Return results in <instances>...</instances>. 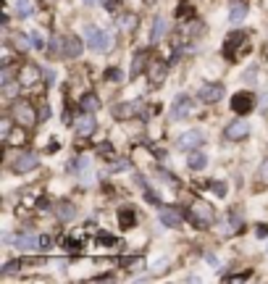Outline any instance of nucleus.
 <instances>
[{"label": "nucleus", "mask_w": 268, "mask_h": 284, "mask_svg": "<svg viewBox=\"0 0 268 284\" xmlns=\"http://www.w3.org/2000/svg\"><path fill=\"white\" fill-rule=\"evenodd\" d=\"M189 113H192V100H189L187 95H179L171 106V116L174 119H187Z\"/></svg>", "instance_id": "10"}, {"label": "nucleus", "mask_w": 268, "mask_h": 284, "mask_svg": "<svg viewBox=\"0 0 268 284\" xmlns=\"http://www.w3.org/2000/svg\"><path fill=\"white\" fill-rule=\"evenodd\" d=\"M37 166V156L35 153H18V156L14 158V163H11V169H14L16 174H27Z\"/></svg>", "instance_id": "8"}, {"label": "nucleus", "mask_w": 268, "mask_h": 284, "mask_svg": "<svg viewBox=\"0 0 268 284\" xmlns=\"http://www.w3.org/2000/svg\"><path fill=\"white\" fill-rule=\"evenodd\" d=\"M192 14H195V8H192V5H187L184 0H181L179 8H176V16H179V18H192Z\"/></svg>", "instance_id": "27"}, {"label": "nucleus", "mask_w": 268, "mask_h": 284, "mask_svg": "<svg viewBox=\"0 0 268 284\" xmlns=\"http://www.w3.org/2000/svg\"><path fill=\"white\" fill-rule=\"evenodd\" d=\"M255 76H258V69H255V66L245 71V82H247V85H252V82H255Z\"/></svg>", "instance_id": "32"}, {"label": "nucleus", "mask_w": 268, "mask_h": 284, "mask_svg": "<svg viewBox=\"0 0 268 284\" xmlns=\"http://www.w3.org/2000/svg\"><path fill=\"white\" fill-rule=\"evenodd\" d=\"M145 66H150L147 53H145V50H140V53L134 55V61H132V71H129V76H132V79H134V76H140L142 71H145Z\"/></svg>", "instance_id": "17"}, {"label": "nucleus", "mask_w": 268, "mask_h": 284, "mask_svg": "<svg viewBox=\"0 0 268 284\" xmlns=\"http://www.w3.org/2000/svg\"><path fill=\"white\" fill-rule=\"evenodd\" d=\"M119 27H121L124 32H132V29L137 27V16H132V14H124V16L119 18Z\"/></svg>", "instance_id": "26"}, {"label": "nucleus", "mask_w": 268, "mask_h": 284, "mask_svg": "<svg viewBox=\"0 0 268 284\" xmlns=\"http://www.w3.org/2000/svg\"><path fill=\"white\" fill-rule=\"evenodd\" d=\"M5 142H8V145H18V142H24V132H21V129H16V132H8Z\"/></svg>", "instance_id": "29"}, {"label": "nucleus", "mask_w": 268, "mask_h": 284, "mask_svg": "<svg viewBox=\"0 0 268 284\" xmlns=\"http://www.w3.org/2000/svg\"><path fill=\"white\" fill-rule=\"evenodd\" d=\"M147 71H150V79H153V85H161L163 76H166V71H168V63H166V61H153V63L147 66Z\"/></svg>", "instance_id": "15"}, {"label": "nucleus", "mask_w": 268, "mask_h": 284, "mask_svg": "<svg viewBox=\"0 0 268 284\" xmlns=\"http://www.w3.org/2000/svg\"><path fill=\"white\" fill-rule=\"evenodd\" d=\"M16 248H21V250H40V237H32V234L16 237Z\"/></svg>", "instance_id": "20"}, {"label": "nucleus", "mask_w": 268, "mask_h": 284, "mask_svg": "<svg viewBox=\"0 0 268 284\" xmlns=\"http://www.w3.org/2000/svg\"><path fill=\"white\" fill-rule=\"evenodd\" d=\"M119 224H121V229H132L134 224H137L134 211H132V208H121V211H119Z\"/></svg>", "instance_id": "21"}, {"label": "nucleus", "mask_w": 268, "mask_h": 284, "mask_svg": "<svg viewBox=\"0 0 268 284\" xmlns=\"http://www.w3.org/2000/svg\"><path fill=\"white\" fill-rule=\"evenodd\" d=\"M137 103H124V106H116V116L119 119H129V116H134L137 113Z\"/></svg>", "instance_id": "25"}, {"label": "nucleus", "mask_w": 268, "mask_h": 284, "mask_svg": "<svg viewBox=\"0 0 268 284\" xmlns=\"http://www.w3.org/2000/svg\"><path fill=\"white\" fill-rule=\"evenodd\" d=\"M187 216H189V221H192L195 227L205 229V227H211V221H213V205H208V203H202V200H197V203L189 205Z\"/></svg>", "instance_id": "1"}, {"label": "nucleus", "mask_w": 268, "mask_h": 284, "mask_svg": "<svg viewBox=\"0 0 268 284\" xmlns=\"http://www.w3.org/2000/svg\"><path fill=\"white\" fill-rule=\"evenodd\" d=\"M106 76H108L110 82H119V79H121V71H119V69H108Z\"/></svg>", "instance_id": "33"}, {"label": "nucleus", "mask_w": 268, "mask_h": 284, "mask_svg": "<svg viewBox=\"0 0 268 284\" xmlns=\"http://www.w3.org/2000/svg\"><path fill=\"white\" fill-rule=\"evenodd\" d=\"M200 103H205V106H211V103H218L224 98V87L218 85V82H211V85H202L200 87Z\"/></svg>", "instance_id": "7"}, {"label": "nucleus", "mask_w": 268, "mask_h": 284, "mask_svg": "<svg viewBox=\"0 0 268 284\" xmlns=\"http://www.w3.org/2000/svg\"><path fill=\"white\" fill-rule=\"evenodd\" d=\"M82 53V40L74 35H66L63 37V58H76Z\"/></svg>", "instance_id": "13"}, {"label": "nucleus", "mask_w": 268, "mask_h": 284, "mask_svg": "<svg viewBox=\"0 0 268 284\" xmlns=\"http://www.w3.org/2000/svg\"><path fill=\"white\" fill-rule=\"evenodd\" d=\"M14 119L18 121V124H27V126L37 124V113H35V108H32L27 100L14 103Z\"/></svg>", "instance_id": "4"}, {"label": "nucleus", "mask_w": 268, "mask_h": 284, "mask_svg": "<svg viewBox=\"0 0 268 284\" xmlns=\"http://www.w3.org/2000/svg\"><path fill=\"white\" fill-rule=\"evenodd\" d=\"M95 3H103V5H108L110 0H84V5H95Z\"/></svg>", "instance_id": "36"}, {"label": "nucleus", "mask_w": 268, "mask_h": 284, "mask_svg": "<svg viewBox=\"0 0 268 284\" xmlns=\"http://www.w3.org/2000/svg\"><path fill=\"white\" fill-rule=\"evenodd\" d=\"M161 221L166 224V227L176 229V227L181 224V213H179V211H174V208H161Z\"/></svg>", "instance_id": "16"}, {"label": "nucleus", "mask_w": 268, "mask_h": 284, "mask_svg": "<svg viewBox=\"0 0 268 284\" xmlns=\"http://www.w3.org/2000/svg\"><path fill=\"white\" fill-rule=\"evenodd\" d=\"M40 76H42V71L37 66H32V63H27V66H21V71H18V85L35 87L37 82H40Z\"/></svg>", "instance_id": "9"}, {"label": "nucleus", "mask_w": 268, "mask_h": 284, "mask_svg": "<svg viewBox=\"0 0 268 284\" xmlns=\"http://www.w3.org/2000/svg\"><path fill=\"white\" fill-rule=\"evenodd\" d=\"M247 16V3L245 0H232V5H229V21L232 24H242Z\"/></svg>", "instance_id": "11"}, {"label": "nucleus", "mask_w": 268, "mask_h": 284, "mask_svg": "<svg viewBox=\"0 0 268 284\" xmlns=\"http://www.w3.org/2000/svg\"><path fill=\"white\" fill-rule=\"evenodd\" d=\"M55 213H58V218H61V221H71V218L76 216V208L69 203V200H61V203L55 205Z\"/></svg>", "instance_id": "19"}, {"label": "nucleus", "mask_w": 268, "mask_h": 284, "mask_svg": "<svg viewBox=\"0 0 268 284\" xmlns=\"http://www.w3.org/2000/svg\"><path fill=\"white\" fill-rule=\"evenodd\" d=\"M258 237H268V229L263 227V224H260V227H258Z\"/></svg>", "instance_id": "38"}, {"label": "nucleus", "mask_w": 268, "mask_h": 284, "mask_svg": "<svg viewBox=\"0 0 268 284\" xmlns=\"http://www.w3.org/2000/svg\"><path fill=\"white\" fill-rule=\"evenodd\" d=\"M166 18H163V16H158V18H155V27H153V37H150V40H153V45H158L161 40H163V37H166Z\"/></svg>", "instance_id": "23"}, {"label": "nucleus", "mask_w": 268, "mask_h": 284, "mask_svg": "<svg viewBox=\"0 0 268 284\" xmlns=\"http://www.w3.org/2000/svg\"><path fill=\"white\" fill-rule=\"evenodd\" d=\"M250 134V124L247 121H234V124H229L226 126V140H242V137H247Z\"/></svg>", "instance_id": "12"}, {"label": "nucleus", "mask_w": 268, "mask_h": 284, "mask_svg": "<svg viewBox=\"0 0 268 284\" xmlns=\"http://www.w3.org/2000/svg\"><path fill=\"white\" fill-rule=\"evenodd\" d=\"M205 261H208V263H211V266H218V258H215V255H211V253H208V255H205Z\"/></svg>", "instance_id": "35"}, {"label": "nucleus", "mask_w": 268, "mask_h": 284, "mask_svg": "<svg viewBox=\"0 0 268 284\" xmlns=\"http://www.w3.org/2000/svg\"><path fill=\"white\" fill-rule=\"evenodd\" d=\"M16 14L21 18H29L35 14V5H32V0H16Z\"/></svg>", "instance_id": "24"}, {"label": "nucleus", "mask_w": 268, "mask_h": 284, "mask_svg": "<svg viewBox=\"0 0 268 284\" xmlns=\"http://www.w3.org/2000/svg\"><path fill=\"white\" fill-rule=\"evenodd\" d=\"M82 111H87V113H95L97 108H100V100H97V95H92V92H87V95H82Z\"/></svg>", "instance_id": "22"}, {"label": "nucleus", "mask_w": 268, "mask_h": 284, "mask_svg": "<svg viewBox=\"0 0 268 284\" xmlns=\"http://www.w3.org/2000/svg\"><path fill=\"white\" fill-rule=\"evenodd\" d=\"M247 35L245 32H232L229 35V40H226V45H224V55L229 58V61H237L239 58V50H247Z\"/></svg>", "instance_id": "3"}, {"label": "nucleus", "mask_w": 268, "mask_h": 284, "mask_svg": "<svg viewBox=\"0 0 268 284\" xmlns=\"http://www.w3.org/2000/svg\"><path fill=\"white\" fill-rule=\"evenodd\" d=\"M95 119H92V113H87V116H82L79 121H76V137L84 140V137H89V134L95 132Z\"/></svg>", "instance_id": "14"}, {"label": "nucleus", "mask_w": 268, "mask_h": 284, "mask_svg": "<svg viewBox=\"0 0 268 284\" xmlns=\"http://www.w3.org/2000/svg\"><path fill=\"white\" fill-rule=\"evenodd\" d=\"M255 108V98H252V92H237L232 98V111L234 113H239V116H245V113H250Z\"/></svg>", "instance_id": "6"}, {"label": "nucleus", "mask_w": 268, "mask_h": 284, "mask_svg": "<svg viewBox=\"0 0 268 284\" xmlns=\"http://www.w3.org/2000/svg\"><path fill=\"white\" fill-rule=\"evenodd\" d=\"M50 245V237H40V250H45Z\"/></svg>", "instance_id": "37"}, {"label": "nucleus", "mask_w": 268, "mask_h": 284, "mask_svg": "<svg viewBox=\"0 0 268 284\" xmlns=\"http://www.w3.org/2000/svg\"><path fill=\"white\" fill-rule=\"evenodd\" d=\"M29 40H32V48H37V50H42V48H45V37L40 35V32H32Z\"/></svg>", "instance_id": "30"}, {"label": "nucleus", "mask_w": 268, "mask_h": 284, "mask_svg": "<svg viewBox=\"0 0 268 284\" xmlns=\"http://www.w3.org/2000/svg\"><path fill=\"white\" fill-rule=\"evenodd\" d=\"M258 184L260 187H268V158L260 163V171H258Z\"/></svg>", "instance_id": "28"}, {"label": "nucleus", "mask_w": 268, "mask_h": 284, "mask_svg": "<svg viewBox=\"0 0 268 284\" xmlns=\"http://www.w3.org/2000/svg\"><path fill=\"white\" fill-rule=\"evenodd\" d=\"M208 187H213V192H215V195H218V197H224L226 195V187H224V182H208Z\"/></svg>", "instance_id": "31"}, {"label": "nucleus", "mask_w": 268, "mask_h": 284, "mask_svg": "<svg viewBox=\"0 0 268 284\" xmlns=\"http://www.w3.org/2000/svg\"><path fill=\"white\" fill-rule=\"evenodd\" d=\"M205 142V134L200 132V129H189L179 137V150H197V147Z\"/></svg>", "instance_id": "5"}, {"label": "nucleus", "mask_w": 268, "mask_h": 284, "mask_svg": "<svg viewBox=\"0 0 268 284\" xmlns=\"http://www.w3.org/2000/svg\"><path fill=\"white\" fill-rule=\"evenodd\" d=\"M97 240H100V242H108V245H113V242H116L110 234H100V237H97Z\"/></svg>", "instance_id": "34"}, {"label": "nucleus", "mask_w": 268, "mask_h": 284, "mask_svg": "<svg viewBox=\"0 0 268 284\" xmlns=\"http://www.w3.org/2000/svg\"><path fill=\"white\" fill-rule=\"evenodd\" d=\"M205 163H208V158H205V153H200V150H189V156H187V166L192 171H200V169H205Z\"/></svg>", "instance_id": "18"}, {"label": "nucleus", "mask_w": 268, "mask_h": 284, "mask_svg": "<svg viewBox=\"0 0 268 284\" xmlns=\"http://www.w3.org/2000/svg\"><path fill=\"white\" fill-rule=\"evenodd\" d=\"M84 35H87V45L92 50H97V53H108V50L113 48V37H110L108 32H100L97 27H87Z\"/></svg>", "instance_id": "2"}]
</instances>
